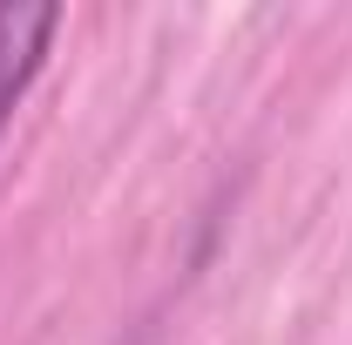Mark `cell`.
Segmentation results:
<instances>
[{
    "label": "cell",
    "instance_id": "cell-1",
    "mask_svg": "<svg viewBox=\"0 0 352 345\" xmlns=\"http://www.w3.org/2000/svg\"><path fill=\"white\" fill-rule=\"evenodd\" d=\"M54 34H61V7H47V0H41V7L0 0V135H7V122H14L21 95L34 88Z\"/></svg>",
    "mask_w": 352,
    "mask_h": 345
}]
</instances>
